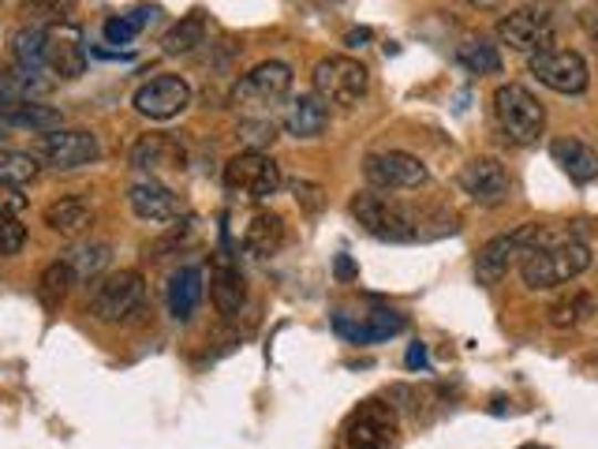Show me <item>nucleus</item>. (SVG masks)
Instances as JSON below:
<instances>
[{
	"mask_svg": "<svg viewBox=\"0 0 598 449\" xmlns=\"http://www.w3.org/2000/svg\"><path fill=\"white\" fill-rule=\"evenodd\" d=\"M516 266H520V277L527 288H557L565 282H576V277L591 266V247L573 233H554V228L527 225Z\"/></svg>",
	"mask_w": 598,
	"mask_h": 449,
	"instance_id": "obj_1",
	"label": "nucleus"
},
{
	"mask_svg": "<svg viewBox=\"0 0 598 449\" xmlns=\"http://www.w3.org/2000/svg\"><path fill=\"white\" fill-rule=\"evenodd\" d=\"M146 304V282L138 269H116V274H105L94 282V293H90L86 312L94 323L120 326L127 318H135Z\"/></svg>",
	"mask_w": 598,
	"mask_h": 449,
	"instance_id": "obj_2",
	"label": "nucleus"
},
{
	"mask_svg": "<svg viewBox=\"0 0 598 449\" xmlns=\"http://www.w3.org/2000/svg\"><path fill=\"white\" fill-rule=\"evenodd\" d=\"M494 120L502 127V135L516 146H532L546 132L543 102L520 83H502L494 90Z\"/></svg>",
	"mask_w": 598,
	"mask_h": 449,
	"instance_id": "obj_3",
	"label": "nucleus"
},
{
	"mask_svg": "<svg viewBox=\"0 0 598 449\" xmlns=\"http://www.w3.org/2000/svg\"><path fill=\"white\" fill-rule=\"evenodd\" d=\"M352 217L363 225V233H371L374 239H385V244H415V210H408L393 198L378 195V192H355L352 203Z\"/></svg>",
	"mask_w": 598,
	"mask_h": 449,
	"instance_id": "obj_4",
	"label": "nucleus"
},
{
	"mask_svg": "<svg viewBox=\"0 0 598 449\" xmlns=\"http://www.w3.org/2000/svg\"><path fill=\"white\" fill-rule=\"evenodd\" d=\"M30 154L53 173H79L102 157V143L86 127H53L30 143Z\"/></svg>",
	"mask_w": 598,
	"mask_h": 449,
	"instance_id": "obj_5",
	"label": "nucleus"
},
{
	"mask_svg": "<svg viewBox=\"0 0 598 449\" xmlns=\"http://www.w3.org/2000/svg\"><path fill=\"white\" fill-rule=\"evenodd\" d=\"M311 83H315V94L322 98L326 105H341V109H352L371 94V72H367L355 57L318 60Z\"/></svg>",
	"mask_w": 598,
	"mask_h": 449,
	"instance_id": "obj_6",
	"label": "nucleus"
},
{
	"mask_svg": "<svg viewBox=\"0 0 598 449\" xmlns=\"http://www.w3.org/2000/svg\"><path fill=\"white\" fill-rule=\"evenodd\" d=\"M221 180L228 192L239 198H251V203H266V198H274L285 184L281 165L269 154H262V150H244V154L228 157Z\"/></svg>",
	"mask_w": 598,
	"mask_h": 449,
	"instance_id": "obj_7",
	"label": "nucleus"
},
{
	"mask_svg": "<svg viewBox=\"0 0 598 449\" xmlns=\"http://www.w3.org/2000/svg\"><path fill=\"white\" fill-rule=\"evenodd\" d=\"M292 94V68L285 60H262L236 83V105L251 116H269V109L281 105Z\"/></svg>",
	"mask_w": 598,
	"mask_h": 449,
	"instance_id": "obj_8",
	"label": "nucleus"
},
{
	"mask_svg": "<svg viewBox=\"0 0 598 449\" xmlns=\"http://www.w3.org/2000/svg\"><path fill=\"white\" fill-rule=\"evenodd\" d=\"M363 176L374 192H419L431 184V169L404 150H382L363 162Z\"/></svg>",
	"mask_w": 598,
	"mask_h": 449,
	"instance_id": "obj_9",
	"label": "nucleus"
},
{
	"mask_svg": "<svg viewBox=\"0 0 598 449\" xmlns=\"http://www.w3.org/2000/svg\"><path fill=\"white\" fill-rule=\"evenodd\" d=\"M497 42L508 45L513 53H527V57L554 49V16L543 4L516 8V12L497 19Z\"/></svg>",
	"mask_w": 598,
	"mask_h": 449,
	"instance_id": "obj_10",
	"label": "nucleus"
},
{
	"mask_svg": "<svg viewBox=\"0 0 598 449\" xmlns=\"http://www.w3.org/2000/svg\"><path fill=\"white\" fill-rule=\"evenodd\" d=\"M527 68L554 94H584L591 83V68L576 49H543V53L527 57Z\"/></svg>",
	"mask_w": 598,
	"mask_h": 449,
	"instance_id": "obj_11",
	"label": "nucleus"
},
{
	"mask_svg": "<svg viewBox=\"0 0 598 449\" xmlns=\"http://www.w3.org/2000/svg\"><path fill=\"white\" fill-rule=\"evenodd\" d=\"M132 105L146 120H173L192 105V86L184 75H154L132 94Z\"/></svg>",
	"mask_w": 598,
	"mask_h": 449,
	"instance_id": "obj_12",
	"label": "nucleus"
},
{
	"mask_svg": "<svg viewBox=\"0 0 598 449\" xmlns=\"http://www.w3.org/2000/svg\"><path fill=\"white\" fill-rule=\"evenodd\" d=\"M45 68L49 75L64 79V83H72V79L86 72V42L75 23L45 27Z\"/></svg>",
	"mask_w": 598,
	"mask_h": 449,
	"instance_id": "obj_13",
	"label": "nucleus"
},
{
	"mask_svg": "<svg viewBox=\"0 0 598 449\" xmlns=\"http://www.w3.org/2000/svg\"><path fill=\"white\" fill-rule=\"evenodd\" d=\"M461 192L478 206H502L513 192V176L497 157H472L461 169Z\"/></svg>",
	"mask_w": 598,
	"mask_h": 449,
	"instance_id": "obj_14",
	"label": "nucleus"
},
{
	"mask_svg": "<svg viewBox=\"0 0 598 449\" xmlns=\"http://www.w3.org/2000/svg\"><path fill=\"white\" fill-rule=\"evenodd\" d=\"M348 449H396V412L389 405L367 401L348 424Z\"/></svg>",
	"mask_w": 598,
	"mask_h": 449,
	"instance_id": "obj_15",
	"label": "nucleus"
},
{
	"mask_svg": "<svg viewBox=\"0 0 598 449\" xmlns=\"http://www.w3.org/2000/svg\"><path fill=\"white\" fill-rule=\"evenodd\" d=\"M127 206H132V214L138 217V222H150V225L176 222V217L184 214L179 195L168 184H162V180H154V176L138 180V184L127 187Z\"/></svg>",
	"mask_w": 598,
	"mask_h": 449,
	"instance_id": "obj_16",
	"label": "nucleus"
},
{
	"mask_svg": "<svg viewBox=\"0 0 598 449\" xmlns=\"http://www.w3.org/2000/svg\"><path fill=\"white\" fill-rule=\"evenodd\" d=\"M524 236H527V225L516 228V233L486 239V244L478 247V255H475V282L486 285V288H494L497 282H502V277L508 274V266L516 263V255H520Z\"/></svg>",
	"mask_w": 598,
	"mask_h": 449,
	"instance_id": "obj_17",
	"label": "nucleus"
},
{
	"mask_svg": "<svg viewBox=\"0 0 598 449\" xmlns=\"http://www.w3.org/2000/svg\"><path fill=\"white\" fill-rule=\"evenodd\" d=\"M53 127H60V113H56L53 105H42V102H16V105L0 109V139H8L12 132L42 135V132H53Z\"/></svg>",
	"mask_w": 598,
	"mask_h": 449,
	"instance_id": "obj_18",
	"label": "nucleus"
},
{
	"mask_svg": "<svg viewBox=\"0 0 598 449\" xmlns=\"http://www.w3.org/2000/svg\"><path fill=\"white\" fill-rule=\"evenodd\" d=\"M184 165H187V150L173 135H143L132 146V169H143V173H162V169H184Z\"/></svg>",
	"mask_w": 598,
	"mask_h": 449,
	"instance_id": "obj_19",
	"label": "nucleus"
},
{
	"mask_svg": "<svg viewBox=\"0 0 598 449\" xmlns=\"http://www.w3.org/2000/svg\"><path fill=\"white\" fill-rule=\"evenodd\" d=\"M209 299H214L217 315L221 318H239L247 304V282L239 274V266L233 263H217L214 274H209Z\"/></svg>",
	"mask_w": 598,
	"mask_h": 449,
	"instance_id": "obj_20",
	"label": "nucleus"
},
{
	"mask_svg": "<svg viewBox=\"0 0 598 449\" xmlns=\"http://www.w3.org/2000/svg\"><path fill=\"white\" fill-rule=\"evenodd\" d=\"M203 269L198 266H179L173 277H168V315L179 318V323H187L198 304H203Z\"/></svg>",
	"mask_w": 598,
	"mask_h": 449,
	"instance_id": "obj_21",
	"label": "nucleus"
},
{
	"mask_svg": "<svg viewBox=\"0 0 598 449\" xmlns=\"http://www.w3.org/2000/svg\"><path fill=\"white\" fill-rule=\"evenodd\" d=\"M329 127V109L318 94H299L285 113V132L292 139H318Z\"/></svg>",
	"mask_w": 598,
	"mask_h": 449,
	"instance_id": "obj_22",
	"label": "nucleus"
},
{
	"mask_svg": "<svg viewBox=\"0 0 598 449\" xmlns=\"http://www.w3.org/2000/svg\"><path fill=\"white\" fill-rule=\"evenodd\" d=\"M550 154L568 173V180H576V184H591V180H598V150L580 143V139H554Z\"/></svg>",
	"mask_w": 598,
	"mask_h": 449,
	"instance_id": "obj_23",
	"label": "nucleus"
},
{
	"mask_svg": "<svg viewBox=\"0 0 598 449\" xmlns=\"http://www.w3.org/2000/svg\"><path fill=\"white\" fill-rule=\"evenodd\" d=\"M244 247L255 258H269L285 247V217L274 214V210H258V214L247 222L244 233Z\"/></svg>",
	"mask_w": 598,
	"mask_h": 449,
	"instance_id": "obj_24",
	"label": "nucleus"
},
{
	"mask_svg": "<svg viewBox=\"0 0 598 449\" xmlns=\"http://www.w3.org/2000/svg\"><path fill=\"white\" fill-rule=\"evenodd\" d=\"M42 217L60 236H79L94 225V210H90L86 198H79V195H64V198H56V203H49Z\"/></svg>",
	"mask_w": 598,
	"mask_h": 449,
	"instance_id": "obj_25",
	"label": "nucleus"
},
{
	"mask_svg": "<svg viewBox=\"0 0 598 449\" xmlns=\"http://www.w3.org/2000/svg\"><path fill=\"white\" fill-rule=\"evenodd\" d=\"M75 285V269L68 258H56V263H49L42 269V277H38V299L49 307V312H56L60 304L68 299V293H72Z\"/></svg>",
	"mask_w": 598,
	"mask_h": 449,
	"instance_id": "obj_26",
	"label": "nucleus"
},
{
	"mask_svg": "<svg viewBox=\"0 0 598 449\" xmlns=\"http://www.w3.org/2000/svg\"><path fill=\"white\" fill-rule=\"evenodd\" d=\"M198 45H206V16H203V12L184 16V19H179V23L162 38V49H165L168 57H187V53H195Z\"/></svg>",
	"mask_w": 598,
	"mask_h": 449,
	"instance_id": "obj_27",
	"label": "nucleus"
},
{
	"mask_svg": "<svg viewBox=\"0 0 598 449\" xmlns=\"http://www.w3.org/2000/svg\"><path fill=\"white\" fill-rule=\"evenodd\" d=\"M591 315H598V299L591 296V293H568V296H561L557 304L550 307V323L557 326V329H573V326H584L587 318Z\"/></svg>",
	"mask_w": 598,
	"mask_h": 449,
	"instance_id": "obj_28",
	"label": "nucleus"
},
{
	"mask_svg": "<svg viewBox=\"0 0 598 449\" xmlns=\"http://www.w3.org/2000/svg\"><path fill=\"white\" fill-rule=\"evenodd\" d=\"M456 60L475 75H497L502 72V53L497 45H491L486 38H467V42L456 49Z\"/></svg>",
	"mask_w": 598,
	"mask_h": 449,
	"instance_id": "obj_29",
	"label": "nucleus"
},
{
	"mask_svg": "<svg viewBox=\"0 0 598 449\" xmlns=\"http://www.w3.org/2000/svg\"><path fill=\"white\" fill-rule=\"evenodd\" d=\"M38 173H42V162H38L30 150H4L0 154V180L12 187H27L34 184Z\"/></svg>",
	"mask_w": 598,
	"mask_h": 449,
	"instance_id": "obj_30",
	"label": "nucleus"
},
{
	"mask_svg": "<svg viewBox=\"0 0 598 449\" xmlns=\"http://www.w3.org/2000/svg\"><path fill=\"white\" fill-rule=\"evenodd\" d=\"M150 19H154V8L138 4V8H132V12H127V16L105 19L102 34H105V42H109V45H127V42H135L138 30H143V27L150 23Z\"/></svg>",
	"mask_w": 598,
	"mask_h": 449,
	"instance_id": "obj_31",
	"label": "nucleus"
},
{
	"mask_svg": "<svg viewBox=\"0 0 598 449\" xmlns=\"http://www.w3.org/2000/svg\"><path fill=\"white\" fill-rule=\"evenodd\" d=\"M75 0H30L23 8L30 27H56V23H72Z\"/></svg>",
	"mask_w": 598,
	"mask_h": 449,
	"instance_id": "obj_32",
	"label": "nucleus"
},
{
	"mask_svg": "<svg viewBox=\"0 0 598 449\" xmlns=\"http://www.w3.org/2000/svg\"><path fill=\"white\" fill-rule=\"evenodd\" d=\"M68 263H72V269H75L79 277H97L109 266V244L94 239V244L75 247V252L68 255Z\"/></svg>",
	"mask_w": 598,
	"mask_h": 449,
	"instance_id": "obj_33",
	"label": "nucleus"
},
{
	"mask_svg": "<svg viewBox=\"0 0 598 449\" xmlns=\"http://www.w3.org/2000/svg\"><path fill=\"white\" fill-rule=\"evenodd\" d=\"M239 139H244V143H251L247 150H258V146L274 143L277 127H274V120H269V116H247L244 124H239Z\"/></svg>",
	"mask_w": 598,
	"mask_h": 449,
	"instance_id": "obj_34",
	"label": "nucleus"
},
{
	"mask_svg": "<svg viewBox=\"0 0 598 449\" xmlns=\"http://www.w3.org/2000/svg\"><path fill=\"white\" fill-rule=\"evenodd\" d=\"M27 244V228L19 225V217H0V258L19 255Z\"/></svg>",
	"mask_w": 598,
	"mask_h": 449,
	"instance_id": "obj_35",
	"label": "nucleus"
},
{
	"mask_svg": "<svg viewBox=\"0 0 598 449\" xmlns=\"http://www.w3.org/2000/svg\"><path fill=\"white\" fill-rule=\"evenodd\" d=\"M292 195H296V203L307 210V214H318V210L326 206L322 184H311V180H296V184H292Z\"/></svg>",
	"mask_w": 598,
	"mask_h": 449,
	"instance_id": "obj_36",
	"label": "nucleus"
},
{
	"mask_svg": "<svg viewBox=\"0 0 598 449\" xmlns=\"http://www.w3.org/2000/svg\"><path fill=\"white\" fill-rule=\"evenodd\" d=\"M27 210V195L23 187H12L0 180V217H19Z\"/></svg>",
	"mask_w": 598,
	"mask_h": 449,
	"instance_id": "obj_37",
	"label": "nucleus"
},
{
	"mask_svg": "<svg viewBox=\"0 0 598 449\" xmlns=\"http://www.w3.org/2000/svg\"><path fill=\"white\" fill-rule=\"evenodd\" d=\"M404 364H408V371H419V367H426V348L423 345H412V348H408V356H404Z\"/></svg>",
	"mask_w": 598,
	"mask_h": 449,
	"instance_id": "obj_38",
	"label": "nucleus"
},
{
	"mask_svg": "<svg viewBox=\"0 0 598 449\" xmlns=\"http://www.w3.org/2000/svg\"><path fill=\"white\" fill-rule=\"evenodd\" d=\"M337 274H341V277H352V263H348V258H341V263H337Z\"/></svg>",
	"mask_w": 598,
	"mask_h": 449,
	"instance_id": "obj_39",
	"label": "nucleus"
},
{
	"mask_svg": "<svg viewBox=\"0 0 598 449\" xmlns=\"http://www.w3.org/2000/svg\"><path fill=\"white\" fill-rule=\"evenodd\" d=\"M520 449H546V446H535V442H527V446H520Z\"/></svg>",
	"mask_w": 598,
	"mask_h": 449,
	"instance_id": "obj_40",
	"label": "nucleus"
},
{
	"mask_svg": "<svg viewBox=\"0 0 598 449\" xmlns=\"http://www.w3.org/2000/svg\"><path fill=\"white\" fill-rule=\"evenodd\" d=\"M0 4H4V0H0Z\"/></svg>",
	"mask_w": 598,
	"mask_h": 449,
	"instance_id": "obj_41",
	"label": "nucleus"
}]
</instances>
